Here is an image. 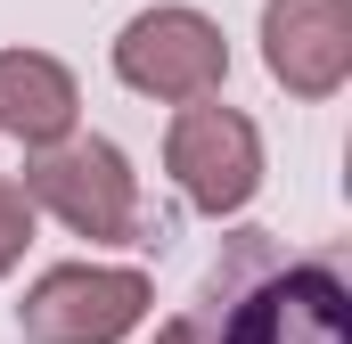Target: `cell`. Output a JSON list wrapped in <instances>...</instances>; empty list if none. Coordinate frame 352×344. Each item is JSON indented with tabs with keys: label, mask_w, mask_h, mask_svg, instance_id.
<instances>
[{
	"label": "cell",
	"mask_w": 352,
	"mask_h": 344,
	"mask_svg": "<svg viewBox=\"0 0 352 344\" xmlns=\"http://www.w3.org/2000/svg\"><path fill=\"white\" fill-rule=\"evenodd\" d=\"M180 320L197 344H352V287L328 255H295L270 230H230Z\"/></svg>",
	"instance_id": "6da1fadb"
},
{
	"label": "cell",
	"mask_w": 352,
	"mask_h": 344,
	"mask_svg": "<svg viewBox=\"0 0 352 344\" xmlns=\"http://www.w3.org/2000/svg\"><path fill=\"white\" fill-rule=\"evenodd\" d=\"M16 189H25L33 213H50L58 230H74L90 246H131V238L148 230L140 172H131V156H123L115 140H98V131H74V140H58V148H33Z\"/></svg>",
	"instance_id": "7a4b0ae2"
},
{
	"label": "cell",
	"mask_w": 352,
	"mask_h": 344,
	"mask_svg": "<svg viewBox=\"0 0 352 344\" xmlns=\"http://www.w3.org/2000/svg\"><path fill=\"white\" fill-rule=\"evenodd\" d=\"M115 83L156 98V107H197V98H221L230 83V41L205 8L188 0H156L140 8L123 33H115Z\"/></svg>",
	"instance_id": "3957f363"
},
{
	"label": "cell",
	"mask_w": 352,
	"mask_h": 344,
	"mask_svg": "<svg viewBox=\"0 0 352 344\" xmlns=\"http://www.w3.org/2000/svg\"><path fill=\"white\" fill-rule=\"evenodd\" d=\"M148 312H156L148 270H131V262H50L16 303V336L25 344H123Z\"/></svg>",
	"instance_id": "277c9868"
},
{
	"label": "cell",
	"mask_w": 352,
	"mask_h": 344,
	"mask_svg": "<svg viewBox=\"0 0 352 344\" xmlns=\"http://www.w3.org/2000/svg\"><path fill=\"white\" fill-rule=\"evenodd\" d=\"M164 172H173V189L205 213V222H238V213L263 197V131H254V115H238V107H221V98L173 107Z\"/></svg>",
	"instance_id": "5b68a950"
},
{
	"label": "cell",
	"mask_w": 352,
	"mask_h": 344,
	"mask_svg": "<svg viewBox=\"0 0 352 344\" xmlns=\"http://www.w3.org/2000/svg\"><path fill=\"white\" fill-rule=\"evenodd\" d=\"M263 66L303 107L352 83V0H263Z\"/></svg>",
	"instance_id": "8992f818"
},
{
	"label": "cell",
	"mask_w": 352,
	"mask_h": 344,
	"mask_svg": "<svg viewBox=\"0 0 352 344\" xmlns=\"http://www.w3.org/2000/svg\"><path fill=\"white\" fill-rule=\"evenodd\" d=\"M74 123H82V83H74L66 58H50V50H0V131L25 140V156L74 140Z\"/></svg>",
	"instance_id": "52a82bcc"
},
{
	"label": "cell",
	"mask_w": 352,
	"mask_h": 344,
	"mask_svg": "<svg viewBox=\"0 0 352 344\" xmlns=\"http://www.w3.org/2000/svg\"><path fill=\"white\" fill-rule=\"evenodd\" d=\"M25 246H33V205H25V189L0 172V279L25 262Z\"/></svg>",
	"instance_id": "ba28073f"
},
{
	"label": "cell",
	"mask_w": 352,
	"mask_h": 344,
	"mask_svg": "<svg viewBox=\"0 0 352 344\" xmlns=\"http://www.w3.org/2000/svg\"><path fill=\"white\" fill-rule=\"evenodd\" d=\"M156 344H197V336H188V320H164V328H156Z\"/></svg>",
	"instance_id": "9c48e42d"
}]
</instances>
